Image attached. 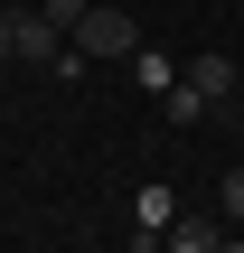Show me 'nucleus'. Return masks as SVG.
Returning <instances> with one entry per match:
<instances>
[{
    "label": "nucleus",
    "instance_id": "13",
    "mask_svg": "<svg viewBox=\"0 0 244 253\" xmlns=\"http://www.w3.org/2000/svg\"><path fill=\"white\" fill-rule=\"evenodd\" d=\"M216 253H244V244H216Z\"/></svg>",
    "mask_w": 244,
    "mask_h": 253
},
{
    "label": "nucleus",
    "instance_id": "2",
    "mask_svg": "<svg viewBox=\"0 0 244 253\" xmlns=\"http://www.w3.org/2000/svg\"><path fill=\"white\" fill-rule=\"evenodd\" d=\"M179 84H188V94H197V103H207V113H216V103H235V56H226V47H216V56H197V66H188V75H179Z\"/></svg>",
    "mask_w": 244,
    "mask_h": 253
},
{
    "label": "nucleus",
    "instance_id": "8",
    "mask_svg": "<svg viewBox=\"0 0 244 253\" xmlns=\"http://www.w3.org/2000/svg\"><path fill=\"white\" fill-rule=\"evenodd\" d=\"M169 216H179V197H169V188H141V225H160V235H169Z\"/></svg>",
    "mask_w": 244,
    "mask_h": 253
},
{
    "label": "nucleus",
    "instance_id": "5",
    "mask_svg": "<svg viewBox=\"0 0 244 253\" xmlns=\"http://www.w3.org/2000/svg\"><path fill=\"white\" fill-rule=\"evenodd\" d=\"M216 216H169V253H216Z\"/></svg>",
    "mask_w": 244,
    "mask_h": 253
},
{
    "label": "nucleus",
    "instance_id": "12",
    "mask_svg": "<svg viewBox=\"0 0 244 253\" xmlns=\"http://www.w3.org/2000/svg\"><path fill=\"white\" fill-rule=\"evenodd\" d=\"M132 253H169V235H160V225H141V235H132Z\"/></svg>",
    "mask_w": 244,
    "mask_h": 253
},
{
    "label": "nucleus",
    "instance_id": "1",
    "mask_svg": "<svg viewBox=\"0 0 244 253\" xmlns=\"http://www.w3.org/2000/svg\"><path fill=\"white\" fill-rule=\"evenodd\" d=\"M66 38H75V47H85V56H94V66H103V56H113V66H122V56H132V47H141V19H132V9H113V0H94V9H85V19H75V28H66Z\"/></svg>",
    "mask_w": 244,
    "mask_h": 253
},
{
    "label": "nucleus",
    "instance_id": "4",
    "mask_svg": "<svg viewBox=\"0 0 244 253\" xmlns=\"http://www.w3.org/2000/svg\"><path fill=\"white\" fill-rule=\"evenodd\" d=\"M122 66H132V75H141V94H169V84H179V66H169V56H160V47H150V38H141V47H132V56H122Z\"/></svg>",
    "mask_w": 244,
    "mask_h": 253
},
{
    "label": "nucleus",
    "instance_id": "11",
    "mask_svg": "<svg viewBox=\"0 0 244 253\" xmlns=\"http://www.w3.org/2000/svg\"><path fill=\"white\" fill-rule=\"evenodd\" d=\"M19 19L28 9H0V56H19Z\"/></svg>",
    "mask_w": 244,
    "mask_h": 253
},
{
    "label": "nucleus",
    "instance_id": "6",
    "mask_svg": "<svg viewBox=\"0 0 244 253\" xmlns=\"http://www.w3.org/2000/svg\"><path fill=\"white\" fill-rule=\"evenodd\" d=\"M85 66H94V56H85V47H75V38H66V47H56V56H47V75H56V84H85Z\"/></svg>",
    "mask_w": 244,
    "mask_h": 253
},
{
    "label": "nucleus",
    "instance_id": "3",
    "mask_svg": "<svg viewBox=\"0 0 244 253\" xmlns=\"http://www.w3.org/2000/svg\"><path fill=\"white\" fill-rule=\"evenodd\" d=\"M56 47H66V28H56V19H38V9H28V19H19V56H28V66H47V56H56Z\"/></svg>",
    "mask_w": 244,
    "mask_h": 253
},
{
    "label": "nucleus",
    "instance_id": "9",
    "mask_svg": "<svg viewBox=\"0 0 244 253\" xmlns=\"http://www.w3.org/2000/svg\"><path fill=\"white\" fill-rule=\"evenodd\" d=\"M216 216H235V225H244V169H226V178H216Z\"/></svg>",
    "mask_w": 244,
    "mask_h": 253
},
{
    "label": "nucleus",
    "instance_id": "10",
    "mask_svg": "<svg viewBox=\"0 0 244 253\" xmlns=\"http://www.w3.org/2000/svg\"><path fill=\"white\" fill-rule=\"evenodd\" d=\"M85 9H94V0H38V19H56V28H75Z\"/></svg>",
    "mask_w": 244,
    "mask_h": 253
},
{
    "label": "nucleus",
    "instance_id": "7",
    "mask_svg": "<svg viewBox=\"0 0 244 253\" xmlns=\"http://www.w3.org/2000/svg\"><path fill=\"white\" fill-rule=\"evenodd\" d=\"M160 113H169V122H179V131H188V122H207V103H197V94H188V84H169V94H160Z\"/></svg>",
    "mask_w": 244,
    "mask_h": 253
}]
</instances>
